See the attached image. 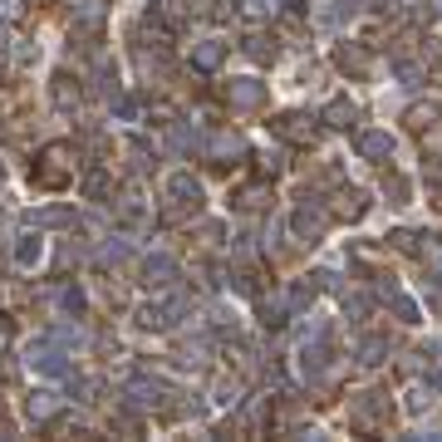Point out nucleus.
Instances as JSON below:
<instances>
[{
    "label": "nucleus",
    "mask_w": 442,
    "mask_h": 442,
    "mask_svg": "<svg viewBox=\"0 0 442 442\" xmlns=\"http://www.w3.org/2000/svg\"><path fill=\"white\" fill-rule=\"evenodd\" d=\"M0 177H6V168H0Z\"/></svg>",
    "instance_id": "3"
},
{
    "label": "nucleus",
    "mask_w": 442,
    "mask_h": 442,
    "mask_svg": "<svg viewBox=\"0 0 442 442\" xmlns=\"http://www.w3.org/2000/svg\"><path fill=\"white\" fill-rule=\"evenodd\" d=\"M15 260H20V265H25V270H30V265H35V260H39V236H25V241H20V246H15Z\"/></svg>",
    "instance_id": "1"
},
{
    "label": "nucleus",
    "mask_w": 442,
    "mask_h": 442,
    "mask_svg": "<svg viewBox=\"0 0 442 442\" xmlns=\"http://www.w3.org/2000/svg\"><path fill=\"white\" fill-rule=\"evenodd\" d=\"M49 408H54V394H35L30 398V418H44Z\"/></svg>",
    "instance_id": "2"
}]
</instances>
